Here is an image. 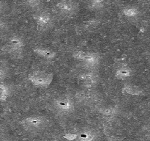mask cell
Returning <instances> with one entry per match:
<instances>
[{
	"label": "cell",
	"mask_w": 150,
	"mask_h": 141,
	"mask_svg": "<svg viewBox=\"0 0 150 141\" xmlns=\"http://www.w3.org/2000/svg\"><path fill=\"white\" fill-rule=\"evenodd\" d=\"M54 78L53 73L41 70H36L29 73L28 79L35 87L39 88H46L51 84Z\"/></svg>",
	"instance_id": "1"
},
{
	"label": "cell",
	"mask_w": 150,
	"mask_h": 141,
	"mask_svg": "<svg viewBox=\"0 0 150 141\" xmlns=\"http://www.w3.org/2000/svg\"><path fill=\"white\" fill-rule=\"evenodd\" d=\"M73 58L79 61L82 62L89 67L98 66L100 63V57L97 53L85 51H76L73 54Z\"/></svg>",
	"instance_id": "2"
},
{
	"label": "cell",
	"mask_w": 150,
	"mask_h": 141,
	"mask_svg": "<svg viewBox=\"0 0 150 141\" xmlns=\"http://www.w3.org/2000/svg\"><path fill=\"white\" fill-rule=\"evenodd\" d=\"M56 10L60 15L72 16L77 11V4L73 0H60L56 4Z\"/></svg>",
	"instance_id": "3"
},
{
	"label": "cell",
	"mask_w": 150,
	"mask_h": 141,
	"mask_svg": "<svg viewBox=\"0 0 150 141\" xmlns=\"http://www.w3.org/2000/svg\"><path fill=\"white\" fill-rule=\"evenodd\" d=\"M38 29H46L53 24V16L50 13L46 11L40 12L34 17Z\"/></svg>",
	"instance_id": "4"
},
{
	"label": "cell",
	"mask_w": 150,
	"mask_h": 141,
	"mask_svg": "<svg viewBox=\"0 0 150 141\" xmlns=\"http://www.w3.org/2000/svg\"><path fill=\"white\" fill-rule=\"evenodd\" d=\"M54 107L62 113H70L74 108V104L71 98L68 96H61L55 99Z\"/></svg>",
	"instance_id": "5"
},
{
	"label": "cell",
	"mask_w": 150,
	"mask_h": 141,
	"mask_svg": "<svg viewBox=\"0 0 150 141\" xmlns=\"http://www.w3.org/2000/svg\"><path fill=\"white\" fill-rule=\"evenodd\" d=\"M79 83L82 87L86 88H92L98 83V76L95 73L91 72L81 73L78 76Z\"/></svg>",
	"instance_id": "6"
},
{
	"label": "cell",
	"mask_w": 150,
	"mask_h": 141,
	"mask_svg": "<svg viewBox=\"0 0 150 141\" xmlns=\"http://www.w3.org/2000/svg\"><path fill=\"white\" fill-rule=\"evenodd\" d=\"M24 41L19 36H13L7 43V50L13 54H21L24 47Z\"/></svg>",
	"instance_id": "7"
},
{
	"label": "cell",
	"mask_w": 150,
	"mask_h": 141,
	"mask_svg": "<svg viewBox=\"0 0 150 141\" xmlns=\"http://www.w3.org/2000/svg\"><path fill=\"white\" fill-rule=\"evenodd\" d=\"M33 51L37 55L45 60H53L57 56V53L55 51L45 47H36L33 48Z\"/></svg>",
	"instance_id": "8"
},
{
	"label": "cell",
	"mask_w": 150,
	"mask_h": 141,
	"mask_svg": "<svg viewBox=\"0 0 150 141\" xmlns=\"http://www.w3.org/2000/svg\"><path fill=\"white\" fill-rule=\"evenodd\" d=\"M133 74V70L129 66H122L117 68L115 72V77L120 80H125Z\"/></svg>",
	"instance_id": "9"
},
{
	"label": "cell",
	"mask_w": 150,
	"mask_h": 141,
	"mask_svg": "<svg viewBox=\"0 0 150 141\" xmlns=\"http://www.w3.org/2000/svg\"><path fill=\"white\" fill-rule=\"evenodd\" d=\"M122 93L125 95H141L144 93L143 90L136 85L125 84L122 89Z\"/></svg>",
	"instance_id": "10"
},
{
	"label": "cell",
	"mask_w": 150,
	"mask_h": 141,
	"mask_svg": "<svg viewBox=\"0 0 150 141\" xmlns=\"http://www.w3.org/2000/svg\"><path fill=\"white\" fill-rule=\"evenodd\" d=\"M122 13L127 18H136L139 14V10L136 7L127 6L122 9Z\"/></svg>",
	"instance_id": "11"
},
{
	"label": "cell",
	"mask_w": 150,
	"mask_h": 141,
	"mask_svg": "<svg viewBox=\"0 0 150 141\" xmlns=\"http://www.w3.org/2000/svg\"><path fill=\"white\" fill-rule=\"evenodd\" d=\"M24 123L29 126L38 128L39 127V126H40L43 123V120H42V119L41 118L30 117L26 118V120H25Z\"/></svg>",
	"instance_id": "12"
},
{
	"label": "cell",
	"mask_w": 150,
	"mask_h": 141,
	"mask_svg": "<svg viewBox=\"0 0 150 141\" xmlns=\"http://www.w3.org/2000/svg\"><path fill=\"white\" fill-rule=\"evenodd\" d=\"M0 99L2 101H5L7 98V97L9 96V93H10V91H9V88H7V85H4V84H1L0 85Z\"/></svg>",
	"instance_id": "13"
},
{
	"label": "cell",
	"mask_w": 150,
	"mask_h": 141,
	"mask_svg": "<svg viewBox=\"0 0 150 141\" xmlns=\"http://www.w3.org/2000/svg\"><path fill=\"white\" fill-rule=\"evenodd\" d=\"M91 8L93 10H100L105 4V0H89Z\"/></svg>",
	"instance_id": "14"
},
{
	"label": "cell",
	"mask_w": 150,
	"mask_h": 141,
	"mask_svg": "<svg viewBox=\"0 0 150 141\" xmlns=\"http://www.w3.org/2000/svg\"><path fill=\"white\" fill-rule=\"evenodd\" d=\"M43 0H23L25 4L30 7H38Z\"/></svg>",
	"instance_id": "15"
},
{
	"label": "cell",
	"mask_w": 150,
	"mask_h": 141,
	"mask_svg": "<svg viewBox=\"0 0 150 141\" xmlns=\"http://www.w3.org/2000/svg\"><path fill=\"white\" fill-rule=\"evenodd\" d=\"M116 112V109L114 107H107V108H103L101 110V113L105 115H111L114 114Z\"/></svg>",
	"instance_id": "16"
}]
</instances>
